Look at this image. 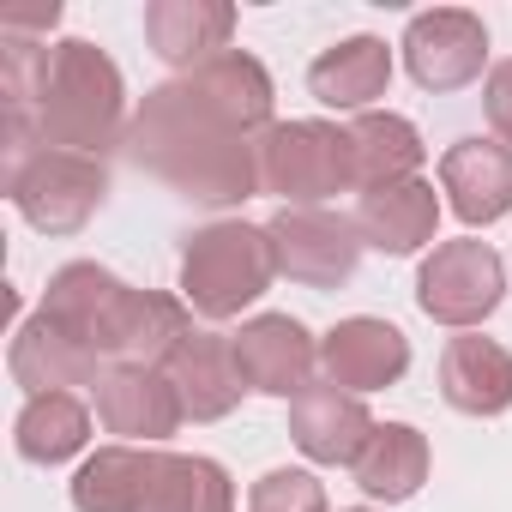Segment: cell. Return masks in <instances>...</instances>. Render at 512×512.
I'll return each mask as SVG.
<instances>
[{
	"instance_id": "6da1fadb",
	"label": "cell",
	"mask_w": 512,
	"mask_h": 512,
	"mask_svg": "<svg viewBox=\"0 0 512 512\" xmlns=\"http://www.w3.org/2000/svg\"><path fill=\"white\" fill-rule=\"evenodd\" d=\"M127 151L139 169H151L163 187L199 205H241L260 193V139H247L223 115H211L181 79L139 97Z\"/></svg>"
},
{
	"instance_id": "7a4b0ae2",
	"label": "cell",
	"mask_w": 512,
	"mask_h": 512,
	"mask_svg": "<svg viewBox=\"0 0 512 512\" xmlns=\"http://www.w3.org/2000/svg\"><path fill=\"white\" fill-rule=\"evenodd\" d=\"M49 326H61L73 344H85L97 362H145L163 368L199 326L181 296L163 290H133L97 260H73L49 278L43 308Z\"/></svg>"
},
{
	"instance_id": "3957f363",
	"label": "cell",
	"mask_w": 512,
	"mask_h": 512,
	"mask_svg": "<svg viewBox=\"0 0 512 512\" xmlns=\"http://www.w3.org/2000/svg\"><path fill=\"white\" fill-rule=\"evenodd\" d=\"M127 79L121 67L85 43V37H67L55 43V61H49V91L37 103V133L43 145L55 151H79V157H109L115 145H127Z\"/></svg>"
},
{
	"instance_id": "277c9868",
	"label": "cell",
	"mask_w": 512,
	"mask_h": 512,
	"mask_svg": "<svg viewBox=\"0 0 512 512\" xmlns=\"http://www.w3.org/2000/svg\"><path fill=\"white\" fill-rule=\"evenodd\" d=\"M272 278H278V253L266 223H241V217L205 223L181 253V302L199 320H235L272 290Z\"/></svg>"
},
{
	"instance_id": "5b68a950",
	"label": "cell",
	"mask_w": 512,
	"mask_h": 512,
	"mask_svg": "<svg viewBox=\"0 0 512 512\" xmlns=\"http://www.w3.org/2000/svg\"><path fill=\"white\" fill-rule=\"evenodd\" d=\"M260 187L284 205H326L356 187L350 127L338 121H278L260 139Z\"/></svg>"
},
{
	"instance_id": "8992f818",
	"label": "cell",
	"mask_w": 512,
	"mask_h": 512,
	"mask_svg": "<svg viewBox=\"0 0 512 512\" xmlns=\"http://www.w3.org/2000/svg\"><path fill=\"white\" fill-rule=\"evenodd\" d=\"M500 302H506V260H500L488 241H476V235L440 241L428 260H422V272H416V308L434 326L470 332Z\"/></svg>"
},
{
	"instance_id": "52a82bcc",
	"label": "cell",
	"mask_w": 512,
	"mask_h": 512,
	"mask_svg": "<svg viewBox=\"0 0 512 512\" xmlns=\"http://www.w3.org/2000/svg\"><path fill=\"white\" fill-rule=\"evenodd\" d=\"M7 199L19 205V217L43 235H73L97 217V205L109 199V169L103 157H79V151H55L43 145L19 175H7Z\"/></svg>"
},
{
	"instance_id": "ba28073f",
	"label": "cell",
	"mask_w": 512,
	"mask_h": 512,
	"mask_svg": "<svg viewBox=\"0 0 512 512\" xmlns=\"http://www.w3.org/2000/svg\"><path fill=\"white\" fill-rule=\"evenodd\" d=\"M272 253H278V272L290 284H308V290H338L356 278V260H362V229L356 217L344 211H326V205H284L272 223Z\"/></svg>"
},
{
	"instance_id": "9c48e42d",
	"label": "cell",
	"mask_w": 512,
	"mask_h": 512,
	"mask_svg": "<svg viewBox=\"0 0 512 512\" xmlns=\"http://www.w3.org/2000/svg\"><path fill=\"white\" fill-rule=\"evenodd\" d=\"M404 67L422 91H464L488 67V25L464 7H434L404 25Z\"/></svg>"
},
{
	"instance_id": "30bf717a",
	"label": "cell",
	"mask_w": 512,
	"mask_h": 512,
	"mask_svg": "<svg viewBox=\"0 0 512 512\" xmlns=\"http://www.w3.org/2000/svg\"><path fill=\"white\" fill-rule=\"evenodd\" d=\"M247 392H266V398H302L314 386L320 368V338L296 320V314H253L241 320V332L229 338Z\"/></svg>"
},
{
	"instance_id": "8fae6325",
	"label": "cell",
	"mask_w": 512,
	"mask_h": 512,
	"mask_svg": "<svg viewBox=\"0 0 512 512\" xmlns=\"http://www.w3.org/2000/svg\"><path fill=\"white\" fill-rule=\"evenodd\" d=\"M97 422L109 434H121V446H163L187 410L169 386L163 368H145V362H109L103 380H97Z\"/></svg>"
},
{
	"instance_id": "7c38bea8",
	"label": "cell",
	"mask_w": 512,
	"mask_h": 512,
	"mask_svg": "<svg viewBox=\"0 0 512 512\" xmlns=\"http://www.w3.org/2000/svg\"><path fill=\"white\" fill-rule=\"evenodd\" d=\"M320 368L332 386L368 398V392H386L404 380L410 368V338L392 326V320H374V314H350L338 320L326 338H320Z\"/></svg>"
},
{
	"instance_id": "4fadbf2b",
	"label": "cell",
	"mask_w": 512,
	"mask_h": 512,
	"mask_svg": "<svg viewBox=\"0 0 512 512\" xmlns=\"http://www.w3.org/2000/svg\"><path fill=\"white\" fill-rule=\"evenodd\" d=\"M229 37H235L229 0H151L145 7V43L181 79L211 67L217 55H229Z\"/></svg>"
},
{
	"instance_id": "5bb4252c",
	"label": "cell",
	"mask_w": 512,
	"mask_h": 512,
	"mask_svg": "<svg viewBox=\"0 0 512 512\" xmlns=\"http://www.w3.org/2000/svg\"><path fill=\"white\" fill-rule=\"evenodd\" d=\"M440 193L458 223L488 229L512 211V145L500 139H458L440 157Z\"/></svg>"
},
{
	"instance_id": "9a60e30c",
	"label": "cell",
	"mask_w": 512,
	"mask_h": 512,
	"mask_svg": "<svg viewBox=\"0 0 512 512\" xmlns=\"http://www.w3.org/2000/svg\"><path fill=\"white\" fill-rule=\"evenodd\" d=\"M374 428L380 422L368 416V404L356 392L332 386V380L326 386H308L290 404V440H296V452L308 464H356Z\"/></svg>"
},
{
	"instance_id": "2e32d148",
	"label": "cell",
	"mask_w": 512,
	"mask_h": 512,
	"mask_svg": "<svg viewBox=\"0 0 512 512\" xmlns=\"http://www.w3.org/2000/svg\"><path fill=\"white\" fill-rule=\"evenodd\" d=\"M7 368L13 380L25 386V398H43V392H73V386H91L103 380L109 362H97L85 344H73L61 326H49L43 314L19 320L13 326V344H7Z\"/></svg>"
},
{
	"instance_id": "e0dca14e",
	"label": "cell",
	"mask_w": 512,
	"mask_h": 512,
	"mask_svg": "<svg viewBox=\"0 0 512 512\" xmlns=\"http://www.w3.org/2000/svg\"><path fill=\"white\" fill-rule=\"evenodd\" d=\"M211 115H223L235 133H247V139H266L278 121H272V109H278V91H272V73L253 61L247 49H229V55H217L211 67H199V73H187L181 79Z\"/></svg>"
},
{
	"instance_id": "ac0fdd59",
	"label": "cell",
	"mask_w": 512,
	"mask_h": 512,
	"mask_svg": "<svg viewBox=\"0 0 512 512\" xmlns=\"http://www.w3.org/2000/svg\"><path fill=\"white\" fill-rule=\"evenodd\" d=\"M163 374H169V386H175V398H181V410L193 422H223L241 404V392H247L241 362H235V344L223 332H193L163 362Z\"/></svg>"
},
{
	"instance_id": "d6986e66",
	"label": "cell",
	"mask_w": 512,
	"mask_h": 512,
	"mask_svg": "<svg viewBox=\"0 0 512 512\" xmlns=\"http://www.w3.org/2000/svg\"><path fill=\"white\" fill-rule=\"evenodd\" d=\"M356 229H362V247L392 253V260L422 253L434 241V229H440V193H434V181L416 175V181H392V187L362 193Z\"/></svg>"
},
{
	"instance_id": "ffe728a7",
	"label": "cell",
	"mask_w": 512,
	"mask_h": 512,
	"mask_svg": "<svg viewBox=\"0 0 512 512\" xmlns=\"http://www.w3.org/2000/svg\"><path fill=\"white\" fill-rule=\"evenodd\" d=\"M440 398L458 416H506L512 410V350L482 332H458L440 350Z\"/></svg>"
},
{
	"instance_id": "44dd1931",
	"label": "cell",
	"mask_w": 512,
	"mask_h": 512,
	"mask_svg": "<svg viewBox=\"0 0 512 512\" xmlns=\"http://www.w3.org/2000/svg\"><path fill=\"white\" fill-rule=\"evenodd\" d=\"M386 85H392V49H386V37H344L326 55H314V67H308L314 103L338 109V115H368L374 97H386Z\"/></svg>"
},
{
	"instance_id": "7402d4cb",
	"label": "cell",
	"mask_w": 512,
	"mask_h": 512,
	"mask_svg": "<svg viewBox=\"0 0 512 512\" xmlns=\"http://www.w3.org/2000/svg\"><path fill=\"white\" fill-rule=\"evenodd\" d=\"M139 512H235V482L205 452H163V446H151Z\"/></svg>"
},
{
	"instance_id": "603a6c76",
	"label": "cell",
	"mask_w": 512,
	"mask_h": 512,
	"mask_svg": "<svg viewBox=\"0 0 512 512\" xmlns=\"http://www.w3.org/2000/svg\"><path fill=\"white\" fill-rule=\"evenodd\" d=\"M350 157H356V187H392V181H416V169L428 163V145L416 133L410 115L392 109H368L350 121Z\"/></svg>"
},
{
	"instance_id": "cb8c5ba5",
	"label": "cell",
	"mask_w": 512,
	"mask_h": 512,
	"mask_svg": "<svg viewBox=\"0 0 512 512\" xmlns=\"http://www.w3.org/2000/svg\"><path fill=\"white\" fill-rule=\"evenodd\" d=\"M428 464H434L428 434H416L410 422H380L350 470H356V488H362L368 500L398 506V500H410V494L428 482Z\"/></svg>"
},
{
	"instance_id": "d4e9b609",
	"label": "cell",
	"mask_w": 512,
	"mask_h": 512,
	"mask_svg": "<svg viewBox=\"0 0 512 512\" xmlns=\"http://www.w3.org/2000/svg\"><path fill=\"white\" fill-rule=\"evenodd\" d=\"M91 440V410L79 392H43V398H25L19 422H13V446L19 458L31 464H67L79 458Z\"/></svg>"
},
{
	"instance_id": "484cf974",
	"label": "cell",
	"mask_w": 512,
	"mask_h": 512,
	"mask_svg": "<svg viewBox=\"0 0 512 512\" xmlns=\"http://www.w3.org/2000/svg\"><path fill=\"white\" fill-rule=\"evenodd\" d=\"M145 470H151V446H121V440L97 446L73 470V506L79 512H139Z\"/></svg>"
},
{
	"instance_id": "4316f807",
	"label": "cell",
	"mask_w": 512,
	"mask_h": 512,
	"mask_svg": "<svg viewBox=\"0 0 512 512\" xmlns=\"http://www.w3.org/2000/svg\"><path fill=\"white\" fill-rule=\"evenodd\" d=\"M247 512H326V482L314 470H266L247 494Z\"/></svg>"
},
{
	"instance_id": "83f0119b",
	"label": "cell",
	"mask_w": 512,
	"mask_h": 512,
	"mask_svg": "<svg viewBox=\"0 0 512 512\" xmlns=\"http://www.w3.org/2000/svg\"><path fill=\"white\" fill-rule=\"evenodd\" d=\"M482 115H488L494 139L512 145V55L488 67V79H482Z\"/></svg>"
},
{
	"instance_id": "f1b7e54d",
	"label": "cell",
	"mask_w": 512,
	"mask_h": 512,
	"mask_svg": "<svg viewBox=\"0 0 512 512\" xmlns=\"http://www.w3.org/2000/svg\"><path fill=\"white\" fill-rule=\"evenodd\" d=\"M350 512H374V506H350Z\"/></svg>"
}]
</instances>
